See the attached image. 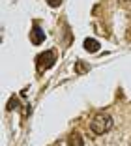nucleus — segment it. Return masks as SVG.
<instances>
[{
	"instance_id": "39448f33",
	"label": "nucleus",
	"mask_w": 131,
	"mask_h": 146,
	"mask_svg": "<svg viewBox=\"0 0 131 146\" xmlns=\"http://www.w3.org/2000/svg\"><path fill=\"white\" fill-rule=\"evenodd\" d=\"M68 144H69V146H82L84 142H82V137H80V135L75 133V135H71V137H69Z\"/></svg>"
},
{
	"instance_id": "423d86ee",
	"label": "nucleus",
	"mask_w": 131,
	"mask_h": 146,
	"mask_svg": "<svg viewBox=\"0 0 131 146\" xmlns=\"http://www.w3.org/2000/svg\"><path fill=\"white\" fill-rule=\"evenodd\" d=\"M84 71H88V66H84V64H77V73H84Z\"/></svg>"
},
{
	"instance_id": "20e7f679",
	"label": "nucleus",
	"mask_w": 131,
	"mask_h": 146,
	"mask_svg": "<svg viewBox=\"0 0 131 146\" xmlns=\"http://www.w3.org/2000/svg\"><path fill=\"white\" fill-rule=\"evenodd\" d=\"M84 49L90 51V52H96L97 49H99V41H96V39H92V38L84 39Z\"/></svg>"
},
{
	"instance_id": "f257e3e1",
	"label": "nucleus",
	"mask_w": 131,
	"mask_h": 146,
	"mask_svg": "<svg viewBox=\"0 0 131 146\" xmlns=\"http://www.w3.org/2000/svg\"><path fill=\"white\" fill-rule=\"evenodd\" d=\"M90 127L96 135H103V133H109L112 129V118H110L107 112H101V114L94 116V120L90 122Z\"/></svg>"
},
{
	"instance_id": "7ed1b4c3",
	"label": "nucleus",
	"mask_w": 131,
	"mask_h": 146,
	"mask_svg": "<svg viewBox=\"0 0 131 146\" xmlns=\"http://www.w3.org/2000/svg\"><path fill=\"white\" fill-rule=\"evenodd\" d=\"M43 30L39 28V26H34L32 28V32H30V39H32V43L34 45H39V43H43Z\"/></svg>"
},
{
	"instance_id": "f03ea898",
	"label": "nucleus",
	"mask_w": 131,
	"mask_h": 146,
	"mask_svg": "<svg viewBox=\"0 0 131 146\" xmlns=\"http://www.w3.org/2000/svg\"><path fill=\"white\" fill-rule=\"evenodd\" d=\"M36 62H38V69L39 71H45V69H49V68L55 66V62H56L55 52L53 51H45L43 54H39L38 58H36Z\"/></svg>"
},
{
	"instance_id": "0eeeda50",
	"label": "nucleus",
	"mask_w": 131,
	"mask_h": 146,
	"mask_svg": "<svg viewBox=\"0 0 131 146\" xmlns=\"http://www.w3.org/2000/svg\"><path fill=\"white\" fill-rule=\"evenodd\" d=\"M47 2H49V6H53V8H56V6L62 4V0H47Z\"/></svg>"
}]
</instances>
